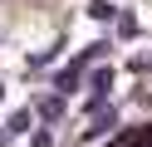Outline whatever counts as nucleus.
I'll return each instance as SVG.
<instances>
[{"instance_id": "obj_4", "label": "nucleus", "mask_w": 152, "mask_h": 147, "mask_svg": "<svg viewBox=\"0 0 152 147\" xmlns=\"http://www.w3.org/2000/svg\"><path fill=\"white\" fill-rule=\"evenodd\" d=\"M83 15L98 20V25H113V20H118V5H113V0H88V5H83Z\"/></svg>"}, {"instance_id": "obj_6", "label": "nucleus", "mask_w": 152, "mask_h": 147, "mask_svg": "<svg viewBox=\"0 0 152 147\" xmlns=\"http://www.w3.org/2000/svg\"><path fill=\"white\" fill-rule=\"evenodd\" d=\"M113 25H118V34H123V39L142 34V25H137V15H132V10H118V20H113Z\"/></svg>"}, {"instance_id": "obj_3", "label": "nucleus", "mask_w": 152, "mask_h": 147, "mask_svg": "<svg viewBox=\"0 0 152 147\" xmlns=\"http://www.w3.org/2000/svg\"><path fill=\"white\" fill-rule=\"evenodd\" d=\"M34 108H15V113L10 118H5V132H10V137H25V132H34Z\"/></svg>"}, {"instance_id": "obj_7", "label": "nucleus", "mask_w": 152, "mask_h": 147, "mask_svg": "<svg viewBox=\"0 0 152 147\" xmlns=\"http://www.w3.org/2000/svg\"><path fill=\"white\" fill-rule=\"evenodd\" d=\"M30 147H54V132H49V127H34V132H30Z\"/></svg>"}, {"instance_id": "obj_2", "label": "nucleus", "mask_w": 152, "mask_h": 147, "mask_svg": "<svg viewBox=\"0 0 152 147\" xmlns=\"http://www.w3.org/2000/svg\"><path fill=\"white\" fill-rule=\"evenodd\" d=\"M64 108H69V98H64V93H39V98H34V118H44V127L59 123Z\"/></svg>"}, {"instance_id": "obj_9", "label": "nucleus", "mask_w": 152, "mask_h": 147, "mask_svg": "<svg viewBox=\"0 0 152 147\" xmlns=\"http://www.w3.org/2000/svg\"><path fill=\"white\" fill-rule=\"evenodd\" d=\"M0 103H5V83H0Z\"/></svg>"}, {"instance_id": "obj_8", "label": "nucleus", "mask_w": 152, "mask_h": 147, "mask_svg": "<svg viewBox=\"0 0 152 147\" xmlns=\"http://www.w3.org/2000/svg\"><path fill=\"white\" fill-rule=\"evenodd\" d=\"M0 147H10V132H5V127H0Z\"/></svg>"}, {"instance_id": "obj_5", "label": "nucleus", "mask_w": 152, "mask_h": 147, "mask_svg": "<svg viewBox=\"0 0 152 147\" xmlns=\"http://www.w3.org/2000/svg\"><path fill=\"white\" fill-rule=\"evenodd\" d=\"M59 49H64V39H54L49 49H39V54H30V74H39V69H49L54 59H59Z\"/></svg>"}, {"instance_id": "obj_1", "label": "nucleus", "mask_w": 152, "mask_h": 147, "mask_svg": "<svg viewBox=\"0 0 152 147\" xmlns=\"http://www.w3.org/2000/svg\"><path fill=\"white\" fill-rule=\"evenodd\" d=\"M113 127H118V108H113V103H98L93 113H83V132H79V142H98V137H108Z\"/></svg>"}]
</instances>
